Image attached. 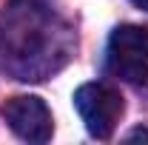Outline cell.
<instances>
[{
  "label": "cell",
  "instance_id": "6da1fadb",
  "mask_svg": "<svg viewBox=\"0 0 148 145\" xmlns=\"http://www.w3.org/2000/svg\"><path fill=\"white\" fill-rule=\"evenodd\" d=\"M106 63L114 77L123 83L148 80V29L143 26H117L108 37Z\"/></svg>",
  "mask_w": 148,
  "mask_h": 145
},
{
  "label": "cell",
  "instance_id": "7a4b0ae2",
  "mask_svg": "<svg viewBox=\"0 0 148 145\" xmlns=\"http://www.w3.org/2000/svg\"><path fill=\"white\" fill-rule=\"evenodd\" d=\"M74 108L94 140H108L123 117V97L106 83H86L74 91Z\"/></svg>",
  "mask_w": 148,
  "mask_h": 145
},
{
  "label": "cell",
  "instance_id": "3957f363",
  "mask_svg": "<svg viewBox=\"0 0 148 145\" xmlns=\"http://www.w3.org/2000/svg\"><path fill=\"white\" fill-rule=\"evenodd\" d=\"M3 114H6L9 128L17 134L20 140H26V142H49L51 140L54 120H51L49 105L40 97H32V94L12 97L6 103Z\"/></svg>",
  "mask_w": 148,
  "mask_h": 145
},
{
  "label": "cell",
  "instance_id": "277c9868",
  "mask_svg": "<svg viewBox=\"0 0 148 145\" xmlns=\"http://www.w3.org/2000/svg\"><path fill=\"white\" fill-rule=\"evenodd\" d=\"M128 140H148V131H145V128H137V131L128 134Z\"/></svg>",
  "mask_w": 148,
  "mask_h": 145
},
{
  "label": "cell",
  "instance_id": "5b68a950",
  "mask_svg": "<svg viewBox=\"0 0 148 145\" xmlns=\"http://www.w3.org/2000/svg\"><path fill=\"white\" fill-rule=\"evenodd\" d=\"M137 9H143V12H148V0H131Z\"/></svg>",
  "mask_w": 148,
  "mask_h": 145
}]
</instances>
